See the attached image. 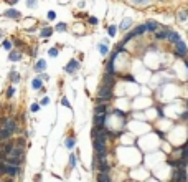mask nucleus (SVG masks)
<instances>
[{
  "label": "nucleus",
  "mask_w": 188,
  "mask_h": 182,
  "mask_svg": "<svg viewBox=\"0 0 188 182\" xmlns=\"http://www.w3.org/2000/svg\"><path fill=\"white\" fill-rule=\"evenodd\" d=\"M23 152H25V149L17 147V146H15V147L12 149V152L7 156L5 162H7V164H10V166H20V167H21V164H23V161H25Z\"/></svg>",
  "instance_id": "nucleus-1"
},
{
  "label": "nucleus",
  "mask_w": 188,
  "mask_h": 182,
  "mask_svg": "<svg viewBox=\"0 0 188 182\" xmlns=\"http://www.w3.org/2000/svg\"><path fill=\"white\" fill-rule=\"evenodd\" d=\"M112 96H114V89L111 86H104V85H102V86L97 89V99H96V103H97V104H107V103L112 99Z\"/></svg>",
  "instance_id": "nucleus-2"
},
{
  "label": "nucleus",
  "mask_w": 188,
  "mask_h": 182,
  "mask_svg": "<svg viewBox=\"0 0 188 182\" xmlns=\"http://www.w3.org/2000/svg\"><path fill=\"white\" fill-rule=\"evenodd\" d=\"M175 55H177V56H187L188 55V47L183 40H180L178 43H175Z\"/></svg>",
  "instance_id": "nucleus-3"
},
{
  "label": "nucleus",
  "mask_w": 188,
  "mask_h": 182,
  "mask_svg": "<svg viewBox=\"0 0 188 182\" xmlns=\"http://www.w3.org/2000/svg\"><path fill=\"white\" fill-rule=\"evenodd\" d=\"M109 114H94V128H106Z\"/></svg>",
  "instance_id": "nucleus-4"
},
{
  "label": "nucleus",
  "mask_w": 188,
  "mask_h": 182,
  "mask_svg": "<svg viewBox=\"0 0 188 182\" xmlns=\"http://www.w3.org/2000/svg\"><path fill=\"white\" fill-rule=\"evenodd\" d=\"M20 174H21V167L20 166H10V164H7V172H5L7 177L15 179L17 175H20Z\"/></svg>",
  "instance_id": "nucleus-5"
},
{
  "label": "nucleus",
  "mask_w": 188,
  "mask_h": 182,
  "mask_svg": "<svg viewBox=\"0 0 188 182\" xmlns=\"http://www.w3.org/2000/svg\"><path fill=\"white\" fill-rule=\"evenodd\" d=\"M3 128H7L8 131H12V133H17V131H20V129H18V122L15 121L13 118H7V119H5V124H3Z\"/></svg>",
  "instance_id": "nucleus-6"
},
{
  "label": "nucleus",
  "mask_w": 188,
  "mask_h": 182,
  "mask_svg": "<svg viewBox=\"0 0 188 182\" xmlns=\"http://www.w3.org/2000/svg\"><path fill=\"white\" fill-rule=\"evenodd\" d=\"M79 66H81V63L78 60H74V58H73V60L69 61L66 66H64V71H66V73H76V71L79 70Z\"/></svg>",
  "instance_id": "nucleus-7"
},
{
  "label": "nucleus",
  "mask_w": 188,
  "mask_h": 182,
  "mask_svg": "<svg viewBox=\"0 0 188 182\" xmlns=\"http://www.w3.org/2000/svg\"><path fill=\"white\" fill-rule=\"evenodd\" d=\"M15 147V141H10V139H8L7 142H3V144H2V151H3V154L5 156H8L10 154V152H12V149Z\"/></svg>",
  "instance_id": "nucleus-8"
},
{
  "label": "nucleus",
  "mask_w": 188,
  "mask_h": 182,
  "mask_svg": "<svg viewBox=\"0 0 188 182\" xmlns=\"http://www.w3.org/2000/svg\"><path fill=\"white\" fill-rule=\"evenodd\" d=\"M97 169H99V172H102V174H109L111 166L107 164V159H102V161H99V164H97Z\"/></svg>",
  "instance_id": "nucleus-9"
},
{
  "label": "nucleus",
  "mask_w": 188,
  "mask_h": 182,
  "mask_svg": "<svg viewBox=\"0 0 188 182\" xmlns=\"http://www.w3.org/2000/svg\"><path fill=\"white\" fill-rule=\"evenodd\" d=\"M109 109V103L107 104H96L94 106V114H107Z\"/></svg>",
  "instance_id": "nucleus-10"
},
{
  "label": "nucleus",
  "mask_w": 188,
  "mask_h": 182,
  "mask_svg": "<svg viewBox=\"0 0 188 182\" xmlns=\"http://www.w3.org/2000/svg\"><path fill=\"white\" fill-rule=\"evenodd\" d=\"M3 15L8 17V18H13V20H15V18L18 20V18L21 17V14L18 12V10H15V8H8V10H5V14H3Z\"/></svg>",
  "instance_id": "nucleus-11"
},
{
  "label": "nucleus",
  "mask_w": 188,
  "mask_h": 182,
  "mask_svg": "<svg viewBox=\"0 0 188 182\" xmlns=\"http://www.w3.org/2000/svg\"><path fill=\"white\" fill-rule=\"evenodd\" d=\"M167 40L170 41V43H178V41L181 40L180 33H178V32H173V30H170V32H168V38Z\"/></svg>",
  "instance_id": "nucleus-12"
},
{
  "label": "nucleus",
  "mask_w": 188,
  "mask_h": 182,
  "mask_svg": "<svg viewBox=\"0 0 188 182\" xmlns=\"http://www.w3.org/2000/svg\"><path fill=\"white\" fill-rule=\"evenodd\" d=\"M21 51H18V50H12L10 53H8V60L10 61H20L21 60Z\"/></svg>",
  "instance_id": "nucleus-13"
},
{
  "label": "nucleus",
  "mask_w": 188,
  "mask_h": 182,
  "mask_svg": "<svg viewBox=\"0 0 188 182\" xmlns=\"http://www.w3.org/2000/svg\"><path fill=\"white\" fill-rule=\"evenodd\" d=\"M45 70H46V61L45 60H38L35 63V71H38V73H45Z\"/></svg>",
  "instance_id": "nucleus-14"
},
{
  "label": "nucleus",
  "mask_w": 188,
  "mask_h": 182,
  "mask_svg": "<svg viewBox=\"0 0 188 182\" xmlns=\"http://www.w3.org/2000/svg\"><path fill=\"white\" fill-rule=\"evenodd\" d=\"M114 83H115L114 74H107V73H106V76H104V81H102V85H104V86H111V88H114Z\"/></svg>",
  "instance_id": "nucleus-15"
},
{
  "label": "nucleus",
  "mask_w": 188,
  "mask_h": 182,
  "mask_svg": "<svg viewBox=\"0 0 188 182\" xmlns=\"http://www.w3.org/2000/svg\"><path fill=\"white\" fill-rule=\"evenodd\" d=\"M168 32H170V30H157V32H155V38L160 40V41L167 40L168 38Z\"/></svg>",
  "instance_id": "nucleus-16"
},
{
  "label": "nucleus",
  "mask_w": 188,
  "mask_h": 182,
  "mask_svg": "<svg viewBox=\"0 0 188 182\" xmlns=\"http://www.w3.org/2000/svg\"><path fill=\"white\" fill-rule=\"evenodd\" d=\"M145 27H147V32H157L160 25H158L155 20H148L147 23H145Z\"/></svg>",
  "instance_id": "nucleus-17"
},
{
  "label": "nucleus",
  "mask_w": 188,
  "mask_h": 182,
  "mask_svg": "<svg viewBox=\"0 0 188 182\" xmlns=\"http://www.w3.org/2000/svg\"><path fill=\"white\" fill-rule=\"evenodd\" d=\"M130 27H132V18H124V20L121 22V25H119L121 30H129Z\"/></svg>",
  "instance_id": "nucleus-18"
},
{
  "label": "nucleus",
  "mask_w": 188,
  "mask_h": 182,
  "mask_svg": "<svg viewBox=\"0 0 188 182\" xmlns=\"http://www.w3.org/2000/svg\"><path fill=\"white\" fill-rule=\"evenodd\" d=\"M51 33H53V28H51V27H43V28H41V32H40V37L48 38Z\"/></svg>",
  "instance_id": "nucleus-19"
},
{
  "label": "nucleus",
  "mask_w": 188,
  "mask_h": 182,
  "mask_svg": "<svg viewBox=\"0 0 188 182\" xmlns=\"http://www.w3.org/2000/svg\"><path fill=\"white\" fill-rule=\"evenodd\" d=\"M32 86H33V89H43V80H40V78L36 76V78L32 81Z\"/></svg>",
  "instance_id": "nucleus-20"
},
{
  "label": "nucleus",
  "mask_w": 188,
  "mask_h": 182,
  "mask_svg": "<svg viewBox=\"0 0 188 182\" xmlns=\"http://www.w3.org/2000/svg\"><path fill=\"white\" fill-rule=\"evenodd\" d=\"M64 146H66V149H73L74 146H76V139H74L73 136H71V137H66V141H64Z\"/></svg>",
  "instance_id": "nucleus-21"
},
{
  "label": "nucleus",
  "mask_w": 188,
  "mask_h": 182,
  "mask_svg": "<svg viewBox=\"0 0 188 182\" xmlns=\"http://www.w3.org/2000/svg\"><path fill=\"white\" fill-rule=\"evenodd\" d=\"M15 93H17V88L12 85V86H8V89H7V93H5V96H7V99H12L15 96Z\"/></svg>",
  "instance_id": "nucleus-22"
},
{
  "label": "nucleus",
  "mask_w": 188,
  "mask_h": 182,
  "mask_svg": "<svg viewBox=\"0 0 188 182\" xmlns=\"http://www.w3.org/2000/svg\"><path fill=\"white\" fill-rule=\"evenodd\" d=\"M8 78H10V81H12L13 85H17V83L20 81V74L17 73V71H10V76H8Z\"/></svg>",
  "instance_id": "nucleus-23"
},
{
  "label": "nucleus",
  "mask_w": 188,
  "mask_h": 182,
  "mask_svg": "<svg viewBox=\"0 0 188 182\" xmlns=\"http://www.w3.org/2000/svg\"><path fill=\"white\" fill-rule=\"evenodd\" d=\"M99 53H101L102 56H106V55L109 53V47L106 43H99Z\"/></svg>",
  "instance_id": "nucleus-24"
},
{
  "label": "nucleus",
  "mask_w": 188,
  "mask_h": 182,
  "mask_svg": "<svg viewBox=\"0 0 188 182\" xmlns=\"http://www.w3.org/2000/svg\"><path fill=\"white\" fill-rule=\"evenodd\" d=\"M15 146H17V147L25 149V146H27V139H25V137H18V139L15 141Z\"/></svg>",
  "instance_id": "nucleus-25"
},
{
  "label": "nucleus",
  "mask_w": 188,
  "mask_h": 182,
  "mask_svg": "<svg viewBox=\"0 0 188 182\" xmlns=\"http://www.w3.org/2000/svg\"><path fill=\"white\" fill-rule=\"evenodd\" d=\"M188 17V8H180L178 10V20H185Z\"/></svg>",
  "instance_id": "nucleus-26"
},
{
  "label": "nucleus",
  "mask_w": 188,
  "mask_h": 182,
  "mask_svg": "<svg viewBox=\"0 0 188 182\" xmlns=\"http://www.w3.org/2000/svg\"><path fill=\"white\" fill-rule=\"evenodd\" d=\"M54 30H56V32H66V30H68V23L61 22V23H58V25L54 27Z\"/></svg>",
  "instance_id": "nucleus-27"
},
{
  "label": "nucleus",
  "mask_w": 188,
  "mask_h": 182,
  "mask_svg": "<svg viewBox=\"0 0 188 182\" xmlns=\"http://www.w3.org/2000/svg\"><path fill=\"white\" fill-rule=\"evenodd\" d=\"M69 167L71 169L76 167V154H73V152L69 154Z\"/></svg>",
  "instance_id": "nucleus-28"
},
{
  "label": "nucleus",
  "mask_w": 188,
  "mask_h": 182,
  "mask_svg": "<svg viewBox=\"0 0 188 182\" xmlns=\"http://www.w3.org/2000/svg\"><path fill=\"white\" fill-rule=\"evenodd\" d=\"M107 32H109V37H115V33H117V27H115V25H109Z\"/></svg>",
  "instance_id": "nucleus-29"
},
{
  "label": "nucleus",
  "mask_w": 188,
  "mask_h": 182,
  "mask_svg": "<svg viewBox=\"0 0 188 182\" xmlns=\"http://www.w3.org/2000/svg\"><path fill=\"white\" fill-rule=\"evenodd\" d=\"M114 114H117L119 118H122V119H127V113H124L121 109H114Z\"/></svg>",
  "instance_id": "nucleus-30"
},
{
  "label": "nucleus",
  "mask_w": 188,
  "mask_h": 182,
  "mask_svg": "<svg viewBox=\"0 0 188 182\" xmlns=\"http://www.w3.org/2000/svg\"><path fill=\"white\" fill-rule=\"evenodd\" d=\"M30 111H32V113H38V111H40V103H33V104L30 106Z\"/></svg>",
  "instance_id": "nucleus-31"
},
{
  "label": "nucleus",
  "mask_w": 188,
  "mask_h": 182,
  "mask_svg": "<svg viewBox=\"0 0 188 182\" xmlns=\"http://www.w3.org/2000/svg\"><path fill=\"white\" fill-rule=\"evenodd\" d=\"M27 5H28V8H35L36 5H38V0H28Z\"/></svg>",
  "instance_id": "nucleus-32"
},
{
  "label": "nucleus",
  "mask_w": 188,
  "mask_h": 182,
  "mask_svg": "<svg viewBox=\"0 0 188 182\" xmlns=\"http://www.w3.org/2000/svg\"><path fill=\"white\" fill-rule=\"evenodd\" d=\"M3 48H5V50H8V51H12V41L3 40Z\"/></svg>",
  "instance_id": "nucleus-33"
},
{
  "label": "nucleus",
  "mask_w": 188,
  "mask_h": 182,
  "mask_svg": "<svg viewBox=\"0 0 188 182\" xmlns=\"http://www.w3.org/2000/svg\"><path fill=\"white\" fill-rule=\"evenodd\" d=\"M132 2H134L135 5H147L150 0H132Z\"/></svg>",
  "instance_id": "nucleus-34"
},
{
  "label": "nucleus",
  "mask_w": 188,
  "mask_h": 182,
  "mask_svg": "<svg viewBox=\"0 0 188 182\" xmlns=\"http://www.w3.org/2000/svg\"><path fill=\"white\" fill-rule=\"evenodd\" d=\"M48 53H50V56H58V48H50Z\"/></svg>",
  "instance_id": "nucleus-35"
},
{
  "label": "nucleus",
  "mask_w": 188,
  "mask_h": 182,
  "mask_svg": "<svg viewBox=\"0 0 188 182\" xmlns=\"http://www.w3.org/2000/svg\"><path fill=\"white\" fill-rule=\"evenodd\" d=\"M54 18H56V12L50 10V12H48V20H54Z\"/></svg>",
  "instance_id": "nucleus-36"
},
{
  "label": "nucleus",
  "mask_w": 188,
  "mask_h": 182,
  "mask_svg": "<svg viewBox=\"0 0 188 182\" xmlns=\"http://www.w3.org/2000/svg\"><path fill=\"white\" fill-rule=\"evenodd\" d=\"M61 104L66 106V108H71V104H69V101H68V98H63V99H61Z\"/></svg>",
  "instance_id": "nucleus-37"
},
{
  "label": "nucleus",
  "mask_w": 188,
  "mask_h": 182,
  "mask_svg": "<svg viewBox=\"0 0 188 182\" xmlns=\"http://www.w3.org/2000/svg\"><path fill=\"white\" fill-rule=\"evenodd\" d=\"M89 25H97V18L96 17H89Z\"/></svg>",
  "instance_id": "nucleus-38"
},
{
  "label": "nucleus",
  "mask_w": 188,
  "mask_h": 182,
  "mask_svg": "<svg viewBox=\"0 0 188 182\" xmlns=\"http://www.w3.org/2000/svg\"><path fill=\"white\" fill-rule=\"evenodd\" d=\"M48 103H50V98H43V99H41V103H40V106H46Z\"/></svg>",
  "instance_id": "nucleus-39"
},
{
  "label": "nucleus",
  "mask_w": 188,
  "mask_h": 182,
  "mask_svg": "<svg viewBox=\"0 0 188 182\" xmlns=\"http://www.w3.org/2000/svg\"><path fill=\"white\" fill-rule=\"evenodd\" d=\"M180 119H183V121L187 119V121H188V111H185V113H181V114H180Z\"/></svg>",
  "instance_id": "nucleus-40"
},
{
  "label": "nucleus",
  "mask_w": 188,
  "mask_h": 182,
  "mask_svg": "<svg viewBox=\"0 0 188 182\" xmlns=\"http://www.w3.org/2000/svg\"><path fill=\"white\" fill-rule=\"evenodd\" d=\"M124 80H127V81H135L132 74H124Z\"/></svg>",
  "instance_id": "nucleus-41"
},
{
  "label": "nucleus",
  "mask_w": 188,
  "mask_h": 182,
  "mask_svg": "<svg viewBox=\"0 0 188 182\" xmlns=\"http://www.w3.org/2000/svg\"><path fill=\"white\" fill-rule=\"evenodd\" d=\"M13 43H15V47H21V45H23L21 40H18V38H13Z\"/></svg>",
  "instance_id": "nucleus-42"
},
{
  "label": "nucleus",
  "mask_w": 188,
  "mask_h": 182,
  "mask_svg": "<svg viewBox=\"0 0 188 182\" xmlns=\"http://www.w3.org/2000/svg\"><path fill=\"white\" fill-rule=\"evenodd\" d=\"M38 78H40V80H48L50 76H48L46 73H40V76H38Z\"/></svg>",
  "instance_id": "nucleus-43"
},
{
  "label": "nucleus",
  "mask_w": 188,
  "mask_h": 182,
  "mask_svg": "<svg viewBox=\"0 0 188 182\" xmlns=\"http://www.w3.org/2000/svg\"><path fill=\"white\" fill-rule=\"evenodd\" d=\"M2 182H15V179H12V177H7L5 181H2Z\"/></svg>",
  "instance_id": "nucleus-44"
},
{
  "label": "nucleus",
  "mask_w": 188,
  "mask_h": 182,
  "mask_svg": "<svg viewBox=\"0 0 188 182\" xmlns=\"http://www.w3.org/2000/svg\"><path fill=\"white\" fill-rule=\"evenodd\" d=\"M17 2H18V0H8V3H10V5H13V3H17Z\"/></svg>",
  "instance_id": "nucleus-45"
},
{
  "label": "nucleus",
  "mask_w": 188,
  "mask_h": 182,
  "mask_svg": "<svg viewBox=\"0 0 188 182\" xmlns=\"http://www.w3.org/2000/svg\"><path fill=\"white\" fill-rule=\"evenodd\" d=\"M2 38H3V32H2V30H0V40H2Z\"/></svg>",
  "instance_id": "nucleus-46"
},
{
  "label": "nucleus",
  "mask_w": 188,
  "mask_h": 182,
  "mask_svg": "<svg viewBox=\"0 0 188 182\" xmlns=\"http://www.w3.org/2000/svg\"><path fill=\"white\" fill-rule=\"evenodd\" d=\"M185 65H187V68H188V61H185Z\"/></svg>",
  "instance_id": "nucleus-47"
},
{
  "label": "nucleus",
  "mask_w": 188,
  "mask_h": 182,
  "mask_svg": "<svg viewBox=\"0 0 188 182\" xmlns=\"http://www.w3.org/2000/svg\"><path fill=\"white\" fill-rule=\"evenodd\" d=\"M5 2H8V0H5Z\"/></svg>",
  "instance_id": "nucleus-48"
},
{
  "label": "nucleus",
  "mask_w": 188,
  "mask_h": 182,
  "mask_svg": "<svg viewBox=\"0 0 188 182\" xmlns=\"http://www.w3.org/2000/svg\"><path fill=\"white\" fill-rule=\"evenodd\" d=\"M0 182H2V179H0Z\"/></svg>",
  "instance_id": "nucleus-49"
}]
</instances>
